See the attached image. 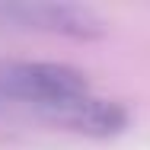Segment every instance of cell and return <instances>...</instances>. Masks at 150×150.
<instances>
[{
	"mask_svg": "<svg viewBox=\"0 0 150 150\" xmlns=\"http://www.w3.org/2000/svg\"><path fill=\"white\" fill-rule=\"evenodd\" d=\"M90 90L83 70L54 61H3L0 64V102L26 105L42 118L58 105L80 99Z\"/></svg>",
	"mask_w": 150,
	"mask_h": 150,
	"instance_id": "1",
	"label": "cell"
},
{
	"mask_svg": "<svg viewBox=\"0 0 150 150\" xmlns=\"http://www.w3.org/2000/svg\"><path fill=\"white\" fill-rule=\"evenodd\" d=\"M45 118L67 128V131L86 134V137H118L131 125V109L125 102H118V99H105V96L86 93L80 99H70V102L58 105Z\"/></svg>",
	"mask_w": 150,
	"mask_h": 150,
	"instance_id": "3",
	"label": "cell"
},
{
	"mask_svg": "<svg viewBox=\"0 0 150 150\" xmlns=\"http://www.w3.org/2000/svg\"><path fill=\"white\" fill-rule=\"evenodd\" d=\"M0 23L19 29L54 32L67 38H99L105 35L102 16L80 3H48V0H23V3H0Z\"/></svg>",
	"mask_w": 150,
	"mask_h": 150,
	"instance_id": "2",
	"label": "cell"
}]
</instances>
